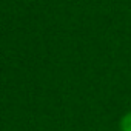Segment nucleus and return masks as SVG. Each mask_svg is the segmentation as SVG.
<instances>
[{"instance_id":"1","label":"nucleus","mask_w":131,"mask_h":131,"mask_svg":"<svg viewBox=\"0 0 131 131\" xmlns=\"http://www.w3.org/2000/svg\"><path fill=\"white\" fill-rule=\"evenodd\" d=\"M120 129L122 131H131V113L125 114L120 120Z\"/></svg>"}]
</instances>
